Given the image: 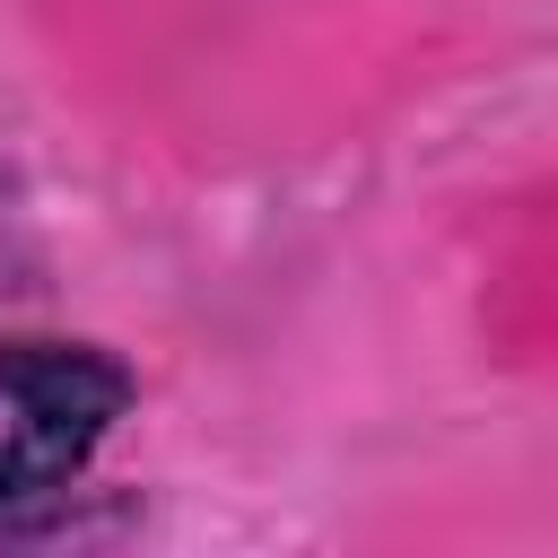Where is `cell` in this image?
<instances>
[{
  "label": "cell",
  "instance_id": "6da1fadb",
  "mask_svg": "<svg viewBox=\"0 0 558 558\" xmlns=\"http://www.w3.org/2000/svg\"><path fill=\"white\" fill-rule=\"evenodd\" d=\"M131 410V366L96 340H0V514L70 497Z\"/></svg>",
  "mask_w": 558,
  "mask_h": 558
}]
</instances>
